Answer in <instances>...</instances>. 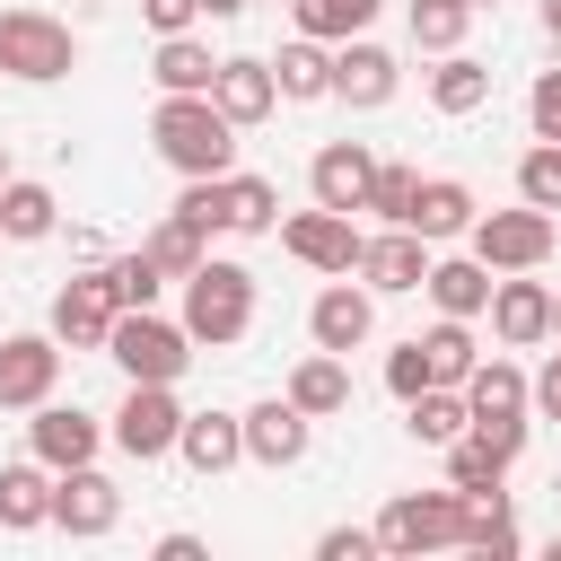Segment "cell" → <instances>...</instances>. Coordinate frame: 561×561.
<instances>
[{"instance_id": "ba28073f", "label": "cell", "mask_w": 561, "mask_h": 561, "mask_svg": "<svg viewBox=\"0 0 561 561\" xmlns=\"http://www.w3.org/2000/svg\"><path fill=\"white\" fill-rule=\"evenodd\" d=\"M53 386H61V342L9 333L0 342V412H35V403H53Z\"/></svg>"}, {"instance_id": "4316f807", "label": "cell", "mask_w": 561, "mask_h": 561, "mask_svg": "<svg viewBox=\"0 0 561 561\" xmlns=\"http://www.w3.org/2000/svg\"><path fill=\"white\" fill-rule=\"evenodd\" d=\"M272 79H280V96H289V105H316V96H333V44H316V35H289V44L272 53Z\"/></svg>"}, {"instance_id": "b9f144b4", "label": "cell", "mask_w": 561, "mask_h": 561, "mask_svg": "<svg viewBox=\"0 0 561 561\" xmlns=\"http://www.w3.org/2000/svg\"><path fill=\"white\" fill-rule=\"evenodd\" d=\"M421 386H430V351H421V333H412V342H394V351H386V394H403V403H412Z\"/></svg>"}, {"instance_id": "db71d44e", "label": "cell", "mask_w": 561, "mask_h": 561, "mask_svg": "<svg viewBox=\"0 0 561 561\" xmlns=\"http://www.w3.org/2000/svg\"><path fill=\"white\" fill-rule=\"evenodd\" d=\"M473 9H500V0H473Z\"/></svg>"}, {"instance_id": "ee69618b", "label": "cell", "mask_w": 561, "mask_h": 561, "mask_svg": "<svg viewBox=\"0 0 561 561\" xmlns=\"http://www.w3.org/2000/svg\"><path fill=\"white\" fill-rule=\"evenodd\" d=\"M316 552H324V561H368V552H377V526H324Z\"/></svg>"}, {"instance_id": "4dcf8cb0", "label": "cell", "mask_w": 561, "mask_h": 561, "mask_svg": "<svg viewBox=\"0 0 561 561\" xmlns=\"http://www.w3.org/2000/svg\"><path fill=\"white\" fill-rule=\"evenodd\" d=\"M377 9H386V0H289L298 35H316V44H351V35H368Z\"/></svg>"}, {"instance_id": "277c9868", "label": "cell", "mask_w": 561, "mask_h": 561, "mask_svg": "<svg viewBox=\"0 0 561 561\" xmlns=\"http://www.w3.org/2000/svg\"><path fill=\"white\" fill-rule=\"evenodd\" d=\"M465 543V491L447 482V491H403V500H386V517H377V552H394V561H421V552H456Z\"/></svg>"}, {"instance_id": "bcb514c9", "label": "cell", "mask_w": 561, "mask_h": 561, "mask_svg": "<svg viewBox=\"0 0 561 561\" xmlns=\"http://www.w3.org/2000/svg\"><path fill=\"white\" fill-rule=\"evenodd\" d=\"M535 412H543V421H561V351L535 368Z\"/></svg>"}, {"instance_id": "f5cc1de1", "label": "cell", "mask_w": 561, "mask_h": 561, "mask_svg": "<svg viewBox=\"0 0 561 561\" xmlns=\"http://www.w3.org/2000/svg\"><path fill=\"white\" fill-rule=\"evenodd\" d=\"M0 184H9V158H0Z\"/></svg>"}, {"instance_id": "8d00e7d4", "label": "cell", "mask_w": 561, "mask_h": 561, "mask_svg": "<svg viewBox=\"0 0 561 561\" xmlns=\"http://www.w3.org/2000/svg\"><path fill=\"white\" fill-rule=\"evenodd\" d=\"M473 26V0H412V44L421 53H456Z\"/></svg>"}, {"instance_id": "7a4b0ae2", "label": "cell", "mask_w": 561, "mask_h": 561, "mask_svg": "<svg viewBox=\"0 0 561 561\" xmlns=\"http://www.w3.org/2000/svg\"><path fill=\"white\" fill-rule=\"evenodd\" d=\"M184 333L210 342V351L245 342L254 333V272L228 263V254H202V272L184 280Z\"/></svg>"}, {"instance_id": "74e56055", "label": "cell", "mask_w": 561, "mask_h": 561, "mask_svg": "<svg viewBox=\"0 0 561 561\" xmlns=\"http://www.w3.org/2000/svg\"><path fill=\"white\" fill-rule=\"evenodd\" d=\"M412 193H421V175H412V167H394V158H377V175H368V202H359V210H377L386 228H403V219H412Z\"/></svg>"}, {"instance_id": "9c48e42d", "label": "cell", "mask_w": 561, "mask_h": 561, "mask_svg": "<svg viewBox=\"0 0 561 561\" xmlns=\"http://www.w3.org/2000/svg\"><path fill=\"white\" fill-rule=\"evenodd\" d=\"M280 245H289L307 272H359V245H368V237L351 228V210H324V202H316V210L280 219Z\"/></svg>"}, {"instance_id": "836d02e7", "label": "cell", "mask_w": 561, "mask_h": 561, "mask_svg": "<svg viewBox=\"0 0 561 561\" xmlns=\"http://www.w3.org/2000/svg\"><path fill=\"white\" fill-rule=\"evenodd\" d=\"M140 254H149V263H158L167 280H193V272H202V254H210V237H202V228H184V219L167 210V219H158V228L140 237Z\"/></svg>"}, {"instance_id": "11a10c76", "label": "cell", "mask_w": 561, "mask_h": 561, "mask_svg": "<svg viewBox=\"0 0 561 561\" xmlns=\"http://www.w3.org/2000/svg\"><path fill=\"white\" fill-rule=\"evenodd\" d=\"M0 237H9V228H0Z\"/></svg>"}, {"instance_id": "8fae6325", "label": "cell", "mask_w": 561, "mask_h": 561, "mask_svg": "<svg viewBox=\"0 0 561 561\" xmlns=\"http://www.w3.org/2000/svg\"><path fill=\"white\" fill-rule=\"evenodd\" d=\"M307 333H316V351H359L368 333H377V298H368V280H351V272H333V289H316V307H307Z\"/></svg>"}, {"instance_id": "44dd1931", "label": "cell", "mask_w": 561, "mask_h": 561, "mask_svg": "<svg viewBox=\"0 0 561 561\" xmlns=\"http://www.w3.org/2000/svg\"><path fill=\"white\" fill-rule=\"evenodd\" d=\"M245 456H254V465H272V473H280V465H298V456H307V412H298L289 394L254 403V412H245Z\"/></svg>"}, {"instance_id": "603a6c76", "label": "cell", "mask_w": 561, "mask_h": 561, "mask_svg": "<svg viewBox=\"0 0 561 561\" xmlns=\"http://www.w3.org/2000/svg\"><path fill=\"white\" fill-rule=\"evenodd\" d=\"M491 280H500V272H491L482 254H447V263H430L421 289L438 298V316H465V324H473V316H491Z\"/></svg>"}, {"instance_id": "e0dca14e", "label": "cell", "mask_w": 561, "mask_h": 561, "mask_svg": "<svg viewBox=\"0 0 561 561\" xmlns=\"http://www.w3.org/2000/svg\"><path fill=\"white\" fill-rule=\"evenodd\" d=\"M210 105L245 131V123H263L272 105H280V79H272V61H254V53H228L219 61V79H210Z\"/></svg>"}, {"instance_id": "9a60e30c", "label": "cell", "mask_w": 561, "mask_h": 561, "mask_svg": "<svg viewBox=\"0 0 561 561\" xmlns=\"http://www.w3.org/2000/svg\"><path fill=\"white\" fill-rule=\"evenodd\" d=\"M491 333H500L508 351L552 342V289L526 280V272H500V280H491Z\"/></svg>"}, {"instance_id": "7c38bea8", "label": "cell", "mask_w": 561, "mask_h": 561, "mask_svg": "<svg viewBox=\"0 0 561 561\" xmlns=\"http://www.w3.org/2000/svg\"><path fill=\"white\" fill-rule=\"evenodd\" d=\"M53 526L61 535H114L123 526V491L96 473V465H70V473H53Z\"/></svg>"}, {"instance_id": "681fc988", "label": "cell", "mask_w": 561, "mask_h": 561, "mask_svg": "<svg viewBox=\"0 0 561 561\" xmlns=\"http://www.w3.org/2000/svg\"><path fill=\"white\" fill-rule=\"evenodd\" d=\"M543 35H552V44H561V0H543Z\"/></svg>"}, {"instance_id": "d6986e66", "label": "cell", "mask_w": 561, "mask_h": 561, "mask_svg": "<svg viewBox=\"0 0 561 561\" xmlns=\"http://www.w3.org/2000/svg\"><path fill=\"white\" fill-rule=\"evenodd\" d=\"M368 175H377V158H368L359 140H324L316 167H307V184H316L324 210H359V202H368Z\"/></svg>"}, {"instance_id": "484cf974", "label": "cell", "mask_w": 561, "mask_h": 561, "mask_svg": "<svg viewBox=\"0 0 561 561\" xmlns=\"http://www.w3.org/2000/svg\"><path fill=\"white\" fill-rule=\"evenodd\" d=\"M219 61H228V53H210L202 35H158V61H149V70H158V88H167V96H210Z\"/></svg>"}, {"instance_id": "f1b7e54d", "label": "cell", "mask_w": 561, "mask_h": 561, "mask_svg": "<svg viewBox=\"0 0 561 561\" xmlns=\"http://www.w3.org/2000/svg\"><path fill=\"white\" fill-rule=\"evenodd\" d=\"M403 412H412V438H421V447H447V438H465V430H473L465 386H421Z\"/></svg>"}, {"instance_id": "ac0fdd59", "label": "cell", "mask_w": 561, "mask_h": 561, "mask_svg": "<svg viewBox=\"0 0 561 561\" xmlns=\"http://www.w3.org/2000/svg\"><path fill=\"white\" fill-rule=\"evenodd\" d=\"M175 456H184L202 482H210V473H228V465H245V412H184Z\"/></svg>"}, {"instance_id": "3957f363", "label": "cell", "mask_w": 561, "mask_h": 561, "mask_svg": "<svg viewBox=\"0 0 561 561\" xmlns=\"http://www.w3.org/2000/svg\"><path fill=\"white\" fill-rule=\"evenodd\" d=\"M105 351H114V368H123L131 386H175V377L193 368V333L167 324L158 307H123L114 333H105Z\"/></svg>"}, {"instance_id": "5bb4252c", "label": "cell", "mask_w": 561, "mask_h": 561, "mask_svg": "<svg viewBox=\"0 0 561 561\" xmlns=\"http://www.w3.org/2000/svg\"><path fill=\"white\" fill-rule=\"evenodd\" d=\"M403 88V61L386 53V44H368V35H351V44H333V96L342 105H359V114H377L386 96Z\"/></svg>"}, {"instance_id": "7bdbcfd3", "label": "cell", "mask_w": 561, "mask_h": 561, "mask_svg": "<svg viewBox=\"0 0 561 561\" xmlns=\"http://www.w3.org/2000/svg\"><path fill=\"white\" fill-rule=\"evenodd\" d=\"M526 123H535V140H561V61L535 70V88H526Z\"/></svg>"}, {"instance_id": "7402d4cb", "label": "cell", "mask_w": 561, "mask_h": 561, "mask_svg": "<svg viewBox=\"0 0 561 561\" xmlns=\"http://www.w3.org/2000/svg\"><path fill=\"white\" fill-rule=\"evenodd\" d=\"M473 219H482L473 184H456V175H421V193H412V219H403V228H421V237L438 245V237H465Z\"/></svg>"}, {"instance_id": "7dc6e473", "label": "cell", "mask_w": 561, "mask_h": 561, "mask_svg": "<svg viewBox=\"0 0 561 561\" xmlns=\"http://www.w3.org/2000/svg\"><path fill=\"white\" fill-rule=\"evenodd\" d=\"M158 561H202V535H158Z\"/></svg>"}, {"instance_id": "c3c4849f", "label": "cell", "mask_w": 561, "mask_h": 561, "mask_svg": "<svg viewBox=\"0 0 561 561\" xmlns=\"http://www.w3.org/2000/svg\"><path fill=\"white\" fill-rule=\"evenodd\" d=\"M237 9H245V0H202V18H237Z\"/></svg>"}, {"instance_id": "ffe728a7", "label": "cell", "mask_w": 561, "mask_h": 561, "mask_svg": "<svg viewBox=\"0 0 561 561\" xmlns=\"http://www.w3.org/2000/svg\"><path fill=\"white\" fill-rule=\"evenodd\" d=\"M465 403H473V421H526V412H535V377H526L517 359H473Z\"/></svg>"}, {"instance_id": "f546056e", "label": "cell", "mask_w": 561, "mask_h": 561, "mask_svg": "<svg viewBox=\"0 0 561 561\" xmlns=\"http://www.w3.org/2000/svg\"><path fill=\"white\" fill-rule=\"evenodd\" d=\"M465 552H482V561H508V552H517L508 491H465Z\"/></svg>"}, {"instance_id": "f35d334b", "label": "cell", "mask_w": 561, "mask_h": 561, "mask_svg": "<svg viewBox=\"0 0 561 561\" xmlns=\"http://www.w3.org/2000/svg\"><path fill=\"white\" fill-rule=\"evenodd\" d=\"M175 219H184V228H202V237H219V228H228V175H184Z\"/></svg>"}, {"instance_id": "ab89813d", "label": "cell", "mask_w": 561, "mask_h": 561, "mask_svg": "<svg viewBox=\"0 0 561 561\" xmlns=\"http://www.w3.org/2000/svg\"><path fill=\"white\" fill-rule=\"evenodd\" d=\"M96 272H105L114 307H158V289H167V272H158L149 254H114V263H96Z\"/></svg>"}, {"instance_id": "cb8c5ba5", "label": "cell", "mask_w": 561, "mask_h": 561, "mask_svg": "<svg viewBox=\"0 0 561 561\" xmlns=\"http://www.w3.org/2000/svg\"><path fill=\"white\" fill-rule=\"evenodd\" d=\"M0 526L9 535H35L53 526V465L26 456V465H0Z\"/></svg>"}, {"instance_id": "52a82bcc", "label": "cell", "mask_w": 561, "mask_h": 561, "mask_svg": "<svg viewBox=\"0 0 561 561\" xmlns=\"http://www.w3.org/2000/svg\"><path fill=\"white\" fill-rule=\"evenodd\" d=\"M175 438H184V403H175V386H131L123 412H114V447H123L131 465H158V456H175Z\"/></svg>"}, {"instance_id": "1f68e13d", "label": "cell", "mask_w": 561, "mask_h": 561, "mask_svg": "<svg viewBox=\"0 0 561 561\" xmlns=\"http://www.w3.org/2000/svg\"><path fill=\"white\" fill-rule=\"evenodd\" d=\"M228 228H237V237H280V184L228 167Z\"/></svg>"}, {"instance_id": "d590c367", "label": "cell", "mask_w": 561, "mask_h": 561, "mask_svg": "<svg viewBox=\"0 0 561 561\" xmlns=\"http://www.w3.org/2000/svg\"><path fill=\"white\" fill-rule=\"evenodd\" d=\"M517 456H500L482 430H465V438H447V482L456 491H500V473H508Z\"/></svg>"}, {"instance_id": "e575fe53", "label": "cell", "mask_w": 561, "mask_h": 561, "mask_svg": "<svg viewBox=\"0 0 561 561\" xmlns=\"http://www.w3.org/2000/svg\"><path fill=\"white\" fill-rule=\"evenodd\" d=\"M421 351H430V386H465L473 377V333H465V316H438L430 333H421Z\"/></svg>"}, {"instance_id": "2e32d148", "label": "cell", "mask_w": 561, "mask_h": 561, "mask_svg": "<svg viewBox=\"0 0 561 561\" xmlns=\"http://www.w3.org/2000/svg\"><path fill=\"white\" fill-rule=\"evenodd\" d=\"M359 280L386 289V298L421 289V280H430V237H421V228H386V237H368V245H359Z\"/></svg>"}, {"instance_id": "83f0119b", "label": "cell", "mask_w": 561, "mask_h": 561, "mask_svg": "<svg viewBox=\"0 0 561 561\" xmlns=\"http://www.w3.org/2000/svg\"><path fill=\"white\" fill-rule=\"evenodd\" d=\"M0 228H9L18 245L53 237V228H61V202H53V184H26V175H9V184H0Z\"/></svg>"}, {"instance_id": "816d5d0a", "label": "cell", "mask_w": 561, "mask_h": 561, "mask_svg": "<svg viewBox=\"0 0 561 561\" xmlns=\"http://www.w3.org/2000/svg\"><path fill=\"white\" fill-rule=\"evenodd\" d=\"M552 561H561V535H552Z\"/></svg>"}, {"instance_id": "60d3db41", "label": "cell", "mask_w": 561, "mask_h": 561, "mask_svg": "<svg viewBox=\"0 0 561 561\" xmlns=\"http://www.w3.org/2000/svg\"><path fill=\"white\" fill-rule=\"evenodd\" d=\"M517 202L561 210V140H535V149L517 158Z\"/></svg>"}, {"instance_id": "d6a6232c", "label": "cell", "mask_w": 561, "mask_h": 561, "mask_svg": "<svg viewBox=\"0 0 561 561\" xmlns=\"http://www.w3.org/2000/svg\"><path fill=\"white\" fill-rule=\"evenodd\" d=\"M491 96V70L473 61V53H438V70H430V105L438 114H473Z\"/></svg>"}, {"instance_id": "5b68a950", "label": "cell", "mask_w": 561, "mask_h": 561, "mask_svg": "<svg viewBox=\"0 0 561 561\" xmlns=\"http://www.w3.org/2000/svg\"><path fill=\"white\" fill-rule=\"evenodd\" d=\"M465 245H473L491 272H543L552 245H561V228H552V210L517 202V210H482V219L465 228Z\"/></svg>"}, {"instance_id": "f907efd6", "label": "cell", "mask_w": 561, "mask_h": 561, "mask_svg": "<svg viewBox=\"0 0 561 561\" xmlns=\"http://www.w3.org/2000/svg\"><path fill=\"white\" fill-rule=\"evenodd\" d=\"M552 342H561V289H552Z\"/></svg>"}, {"instance_id": "d4e9b609", "label": "cell", "mask_w": 561, "mask_h": 561, "mask_svg": "<svg viewBox=\"0 0 561 561\" xmlns=\"http://www.w3.org/2000/svg\"><path fill=\"white\" fill-rule=\"evenodd\" d=\"M289 403H298L307 421L351 412V368H342V351H307V359L289 368Z\"/></svg>"}, {"instance_id": "4fadbf2b", "label": "cell", "mask_w": 561, "mask_h": 561, "mask_svg": "<svg viewBox=\"0 0 561 561\" xmlns=\"http://www.w3.org/2000/svg\"><path fill=\"white\" fill-rule=\"evenodd\" d=\"M26 447H35L53 473H70V465H96V447H105V421H96V412H79V403H35V421H26Z\"/></svg>"}, {"instance_id": "8992f818", "label": "cell", "mask_w": 561, "mask_h": 561, "mask_svg": "<svg viewBox=\"0 0 561 561\" xmlns=\"http://www.w3.org/2000/svg\"><path fill=\"white\" fill-rule=\"evenodd\" d=\"M0 70L9 79H70L79 70V35L61 26V18H44V9H0Z\"/></svg>"}, {"instance_id": "f6af8a7d", "label": "cell", "mask_w": 561, "mask_h": 561, "mask_svg": "<svg viewBox=\"0 0 561 561\" xmlns=\"http://www.w3.org/2000/svg\"><path fill=\"white\" fill-rule=\"evenodd\" d=\"M140 18H149L158 35H193V18H202V0H140Z\"/></svg>"}, {"instance_id": "6da1fadb", "label": "cell", "mask_w": 561, "mask_h": 561, "mask_svg": "<svg viewBox=\"0 0 561 561\" xmlns=\"http://www.w3.org/2000/svg\"><path fill=\"white\" fill-rule=\"evenodd\" d=\"M149 140L175 175H228L237 167V123L210 105V96H158L149 114Z\"/></svg>"}, {"instance_id": "30bf717a", "label": "cell", "mask_w": 561, "mask_h": 561, "mask_svg": "<svg viewBox=\"0 0 561 561\" xmlns=\"http://www.w3.org/2000/svg\"><path fill=\"white\" fill-rule=\"evenodd\" d=\"M114 289H105V272L88 263L79 280H61L53 289V342H70V351H105V333H114Z\"/></svg>"}]
</instances>
